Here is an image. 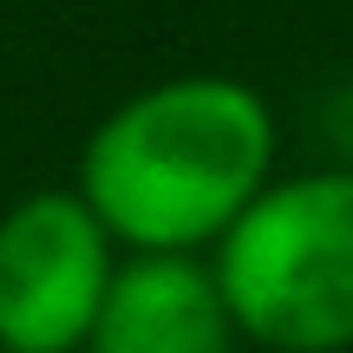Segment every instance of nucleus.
I'll list each match as a JSON object with an SVG mask.
<instances>
[{
  "mask_svg": "<svg viewBox=\"0 0 353 353\" xmlns=\"http://www.w3.org/2000/svg\"><path fill=\"white\" fill-rule=\"evenodd\" d=\"M275 112L229 72H183L125 99L79 151V196L131 255L223 242L268 190Z\"/></svg>",
  "mask_w": 353,
  "mask_h": 353,
  "instance_id": "nucleus-1",
  "label": "nucleus"
},
{
  "mask_svg": "<svg viewBox=\"0 0 353 353\" xmlns=\"http://www.w3.org/2000/svg\"><path fill=\"white\" fill-rule=\"evenodd\" d=\"M210 268L249 341L275 353L353 347V170L268 183L229 223Z\"/></svg>",
  "mask_w": 353,
  "mask_h": 353,
  "instance_id": "nucleus-2",
  "label": "nucleus"
},
{
  "mask_svg": "<svg viewBox=\"0 0 353 353\" xmlns=\"http://www.w3.org/2000/svg\"><path fill=\"white\" fill-rule=\"evenodd\" d=\"M118 242L79 190H33L0 216V347L79 353L118 275Z\"/></svg>",
  "mask_w": 353,
  "mask_h": 353,
  "instance_id": "nucleus-3",
  "label": "nucleus"
},
{
  "mask_svg": "<svg viewBox=\"0 0 353 353\" xmlns=\"http://www.w3.org/2000/svg\"><path fill=\"white\" fill-rule=\"evenodd\" d=\"M236 334L216 268L196 255H125L85 353H236Z\"/></svg>",
  "mask_w": 353,
  "mask_h": 353,
  "instance_id": "nucleus-4",
  "label": "nucleus"
}]
</instances>
